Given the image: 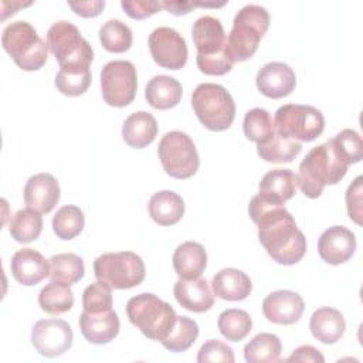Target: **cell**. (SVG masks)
I'll return each mask as SVG.
<instances>
[{
    "label": "cell",
    "mask_w": 363,
    "mask_h": 363,
    "mask_svg": "<svg viewBox=\"0 0 363 363\" xmlns=\"http://www.w3.org/2000/svg\"><path fill=\"white\" fill-rule=\"evenodd\" d=\"M251 220L258 225V240L268 255L281 265L299 262L306 252V238L284 206L267 204L254 196L248 206Z\"/></svg>",
    "instance_id": "obj_1"
},
{
    "label": "cell",
    "mask_w": 363,
    "mask_h": 363,
    "mask_svg": "<svg viewBox=\"0 0 363 363\" xmlns=\"http://www.w3.org/2000/svg\"><path fill=\"white\" fill-rule=\"evenodd\" d=\"M347 162L333 143V139L312 147L299 164L296 184L309 199H318L325 186L337 184L347 173Z\"/></svg>",
    "instance_id": "obj_2"
},
{
    "label": "cell",
    "mask_w": 363,
    "mask_h": 363,
    "mask_svg": "<svg viewBox=\"0 0 363 363\" xmlns=\"http://www.w3.org/2000/svg\"><path fill=\"white\" fill-rule=\"evenodd\" d=\"M193 43L197 50L196 62L206 75H224L231 71L234 62L225 52L227 37L221 21L213 16L196 20L191 28Z\"/></svg>",
    "instance_id": "obj_3"
},
{
    "label": "cell",
    "mask_w": 363,
    "mask_h": 363,
    "mask_svg": "<svg viewBox=\"0 0 363 363\" xmlns=\"http://www.w3.org/2000/svg\"><path fill=\"white\" fill-rule=\"evenodd\" d=\"M269 27V13L258 4L244 6L234 17L233 28L227 37L225 52L233 62L251 58Z\"/></svg>",
    "instance_id": "obj_4"
},
{
    "label": "cell",
    "mask_w": 363,
    "mask_h": 363,
    "mask_svg": "<svg viewBox=\"0 0 363 363\" xmlns=\"http://www.w3.org/2000/svg\"><path fill=\"white\" fill-rule=\"evenodd\" d=\"M126 315L147 339L156 342L169 335L177 318L170 303L149 292L132 296L126 303Z\"/></svg>",
    "instance_id": "obj_5"
},
{
    "label": "cell",
    "mask_w": 363,
    "mask_h": 363,
    "mask_svg": "<svg viewBox=\"0 0 363 363\" xmlns=\"http://www.w3.org/2000/svg\"><path fill=\"white\" fill-rule=\"evenodd\" d=\"M47 45L58 61L60 69H89L94 61L91 44L71 21L54 23L47 31Z\"/></svg>",
    "instance_id": "obj_6"
},
{
    "label": "cell",
    "mask_w": 363,
    "mask_h": 363,
    "mask_svg": "<svg viewBox=\"0 0 363 363\" xmlns=\"http://www.w3.org/2000/svg\"><path fill=\"white\" fill-rule=\"evenodd\" d=\"M1 45L14 64L24 71H37L47 62V41L27 21L7 24L1 34Z\"/></svg>",
    "instance_id": "obj_7"
},
{
    "label": "cell",
    "mask_w": 363,
    "mask_h": 363,
    "mask_svg": "<svg viewBox=\"0 0 363 363\" xmlns=\"http://www.w3.org/2000/svg\"><path fill=\"white\" fill-rule=\"evenodd\" d=\"M191 106L200 123L213 132L228 129L235 118V102L220 84L197 85L191 94Z\"/></svg>",
    "instance_id": "obj_8"
},
{
    "label": "cell",
    "mask_w": 363,
    "mask_h": 363,
    "mask_svg": "<svg viewBox=\"0 0 363 363\" xmlns=\"http://www.w3.org/2000/svg\"><path fill=\"white\" fill-rule=\"evenodd\" d=\"M94 272L98 281L112 289H129L145 279L146 268L143 259L132 251L106 252L95 258Z\"/></svg>",
    "instance_id": "obj_9"
},
{
    "label": "cell",
    "mask_w": 363,
    "mask_h": 363,
    "mask_svg": "<svg viewBox=\"0 0 363 363\" xmlns=\"http://www.w3.org/2000/svg\"><path fill=\"white\" fill-rule=\"evenodd\" d=\"M274 128L284 138L298 142H312L322 135L325 118L319 109L311 105L285 104L275 112Z\"/></svg>",
    "instance_id": "obj_10"
},
{
    "label": "cell",
    "mask_w": 363,
    "mask_h": 363,
    "mask_svg": "<svg viewBox=\"0 0 363 363\" xmlns=\"http://www.w3.org/2000/svg\"><path fill=\"white\" fill-rule=\"evenodd\" d=\"M157 155L163 170L174 179H189L199 170L200 157L191 138L180 130H172L162 136Z\"/></svg>",
    "instance_id": "obj_11"
},
{
    "label": "cell",
    "mask_w": 363,
    "mask_h": 363,
    "mask_svg": "<svg viewBox=\"0 0 363 363\" xmlns=\"http://www.w3.org/2000/svg\"><path fill=\"white\" fill-rule=\"evenodd\" d=\"M138 89L136 68L130 61L113 60L101 71V92L104 101L115 108L133 102Z\"/></svg>",
    "instance_id": "obj_12"
},
{
    "label": "cell",
    "mask_w": 363,
    "mask_h": 363,
    "mask_svg": "<svg viewBox=\"0 0 363 363\" xmlns=\"http://www.w3.org/2000/svg\"><path fill=\"white\" fill-rule=\"evenodd\" d=\"M149 50L153 61L172 71L183 68L187 62L189 50L179 31L170 27H157L149 35Z\"/></svg>",
    "instance_id": "obj_13"
},
{
    "label": "cell",
    "mask_w": 363,
    "mask_h": 363,
    "mask_svg": "<svg viewBox=\"0 0 363 363\" xmlns=\"http://www.w3.org/2000/svg\"><path fill=\"white\" fill-rule=\"evenodd\" d=\"M72 329L62 319H41L31 329V343L44 357H58L72 346Z\"/></svg>",
    "instance_id": "obj_14"
},
{
    "label": "cell",
    "mask_w": 363,
    "mask_h": 363,
    "mask_svg": "<svg viewBox=\"0 0 363 363\" xmlns=\"http://www.w3.org/2000/svg\"><path fill=\"white\" fill-rule=\"evenodd\" d=\"M356 251L354 234L343 225H332L325 230L318 240L319 257L330 264L340 265L349 261Z\"/></svg>",
    "instance_id": "obj_15"
},
{
    "label": "cell",
    "mask_w": 363,
    "mask_h": 363,
    "mask_svg": "<svg viewBox=\"0 0 363 363\" xmlns=\"http://www.w3.org/2000/svg\"><path fill=\"white\" fill-rule=\"evenodd\" d=\"M303 311L305 302L302 296L288 289L274 291L262 301L264 316L277 325H292L298 322Z\"/></svg>",
    "instance_id": "obj_16"
},
{
    "label": "cell",
    "mask_w": 363,
    "mask_h": 363,
    "mask_svg": "<svg viewBox=\"0 0 363 363\" xmlns=\"http://www.w3.org/2000/svg\"><path fill=\"white\" fill-rule=\"evenodd\" d=\"M255 82L262 95L267 98L279 99L289 95L295 89L296 75L288 64L272 61L259 68Z\"/></svg>",
    "instance_id": "obj_17"
},
{
    "label": "cell",
    "mask_w": 363,
    "mask_h": 363,
    "mask_svg": "<svg viewBox=\"0 0 363 363\" xmlns=\"http://www.w3.org/2000/svg\"><path fill=\"white\" fill-rule=\"evenodd\" d=\"M23 196L27 207L34 208L41 214H47L57 206L61 190L52 174L37 173L26 182Z\"/></svg>",
    "instance_id": "obj_18"
},
{
    "label": "cell",
    "mask_w": 363,
    "mask_h": 363,
    "mask_svg": "<svg viewBox=\"0 0 363 363\" xmlns=\"http://www.w3.org/2000/svg\"><path fill=\"white\" fill-rule=\"evenodd\" d=\"M10 269L18 284L33 286L50 277V259L33 248H21L13 254Z\"/></svg>",
    "instance_id": "obj_19"
},
{
    "label": "cell",
    "mask_w": 363,
    "mask_h": 363,
    "mask_svg": "<svg viewBox=\"0 0 363 363\" xmlns=\"http://www.w3.org/2000/svg\"><path fill=\"white\" fill-rule=\"evenodd\" d=\"M296 174L289 169H274L265 173L258 186V199L267 204L284 206L296 191Z\"/></svg>",
    "instance_id": "obj_20"
},
{
    "label": "cell",
    "mask_w": 363,
    "mask_h": 363,
    "mask_svg": "<svg viewBox=\"0 0 363 363\" xmlns=\"http://www.w3.org/2000/svg\"><path fill=\"white\" fill-rule=\"evenodd\" d=\"M119 318L113 309L91 313L82 311L79 315V330L85 340L92 345H106L119 333Z\"/></svg>",
    "instance_id": "obj_21"
},
{
    "label": "cell",
    "mask_w": 363,
    "mask_h": 363,
    "mask_svg": "<svg viewBox=\"0 0 363 363\" xmlns=\"http://www.w3.org/2000/svg\"><path fill=\"white\" fill-rule=\"evenodd\" d=\"M173 294L179 305L190 312L203 313L213 308L214 294L204 278L179 279L173 286Z\"/></svg>",
    "instance_id": "obj_22"
},
{
    "label": "cell",
    "mask_w": 363,
    "mask_h": 363,
    "mask_svg": "<svg viewBox=\"0 0 363 363\" xmlns=\"http://www.w3.org/2000/svg\"><path fill=\"white\" fill-rule=\"evenodd\" d=\"M173 268L180 279H196L207 267V252L200 242H182L173 254Z\"/></svg>",
    "instance_id": "obj_23"
},
{
    "label": "cell",
    "mask_w": 363,
    "mask_h": 363,
    "mask_svg": "<svg viewBox=\"0 0 363 363\" xmlns=\"http://www.w3.org/2000/svg\"><path fill=\"white\" fill-rule=\"evenodd\" d=\"M214 296L224 301H242L252 291L250 277L235 268H224L218 271L211 281Z\"/></svg>",
    "instance_id": "obj_24"
},
{
    "label": "cell",
    "mask_w": 363,
    "mask_h": 363,
    "mask_svg": "<svg viewBox=\"0 0 363 363\" xmlns=\"http://www.w3.org/2000/svg\"><path fill=\"white\" fill-rule=\"evenodd\" d=\"M312 336L323 345L336 343L345 333L346 323L343 315L330 306L316 309L309 320Z\"/></svg>",
    "instance_id": "obj_25"
},
{
    "label": "cell",
    "mask_w": 363,
    "mask_h": 363,
    "mask_svg": "<svg viewBox=\"0 0 363 363\" xmlns=\"http://www.w3.org/2000/svg\"><path fill=\"white\" fill-rule=\"evenodd\" d=\"M157 135V122L155 116L146 111L130 113L122 125V138L126 145L135 149L149 146Z\"/></svg>",
    "instance_id": "obj_26"
},
{
    "label": "cell",
    "mask_w": 363,
    "mask_h": 363,
    "mask_svg": "<svg viewBox=\"0 0 363 363\" xmlns=\"http://www.w3.org/2000/svg\"><path fill=\"white\" fill-rule=\"evenodd\" d=\"M183 95L182 84L169 75H155L146 85L145 98L155 109L174 108Z\"/></svg>",
    "instance_id": "obj_27"
},
{
    "label": "cell",
    "mask_w": 363,
    "mask_h": 363,
    "mask_svg": "<svg viewBox=\"0 0 363 363\" xmlns=\"http://www.w3.org/2000/svg\"><path fill=\"white\" fill-rule=\"evenodd\" d=\"M150 218L159 225H173L179 223L184 214V201L182 196L172 190L155 193L147 204Z\"/></svg>",
    "instance_id": "obj_28"
},
{
    "label": "cell",
    "mask_w": 363,
    "mask_h": 363,
    "mask_svg": "<svg viewBox=\"0 0 363 363\" xmlns=\"http://www.w3.org/2000/svg\"><path fill=\"white\" fill-rule=\"evenodd\" d=\"M281 352V339L274 333L262 332L244 346V359L248 363H272L279 360Z\"/></svg>",
    "instance_id": "obj_29"
},
{
    "label": "cell",
    "mask_w": 363,
    "mask_h": 363,
    "mask_svg": "<svg viewBox=\"0 0 363 363\" xmlns=\"http://www.w3.org/2000/svg\"><path fill=\"white\" fill-rule=\"evenodd\" d=\"M85 265L79 255L72 252L55 254L50 258V278L67 285H74L84 278Z\"/></svg>",
    "instance_id": "obj_30"
},
{
    "label": "cell",
    "mask_w": 363,
    "mask_h": 363,
    "mask_svg": "<svg viewBox=\"0 0 363 363\" xmlns=\"http://www.w3.org/2000/svg\"><path fill=\"white\" fill-rule=\"evenodd\" d=\"M301 142L284 138L277 132L267 142L257 145L259 157L269 163H289L301 153Z\"/></svg>",
    "instance_id": "obj_31"
},
{
    "label": "cell",
    "mask_w": 363,
    "mask_h": 363,
    "mask_svg": "<svg viewBox=\"0 0 363 363\" xmlns=\"http://www.w3.org/2000/svg\"><path fill=\"white\" fill-rule=\"evenodd\" d=\"M40 308L50 315H61L74 306V292L69 285L51 281L38 294Z\"/></svg>",
    "instance_id": "obj_32"
},
{
    "label": "cell",
    "mask_w": 363,
    "mask_h": 363,
    "mask_svg": "<svg viewBox=\"0 0 363 363\" xmlns=\"http://www.w3.org/2000/svg\"><path fill=\"white\" fill-rule=\"evenodd\" d=\"M10 235L21 244L31 242L37 240L43 231V217L34 208H21L18 210L10 221L9 225Z\"/></svg>",
    "instance_id": "obj_33"
},
{
    "label": "cell",
    "mask_w": 363,
    "mask_h": 363,
    "mask_svg": "<svg viewBox=\"0 0 363 363\" xmlns=\"http://www.w3.org/2000/svg\"><path fill=\"white\" fill-rule=\"evenodd\" d=\"M217 326L220 333L230 342H240L251 332L252 320L247 311L230 308L220 313Z\"/></svg>",
    "instance_id": "obj_34"
},
{
    "label": "cell",
    "mask_w": 363,
    "mask_h": 363,
    "mask_svg": "<svg viewBox=\"0 0 363 363\" xmlns=\"http://www.w3.org/2000/svg\"><path fill=\"white\" fill-rule=\"evenodd\" d=\"M99 41L109 52H125L130 48L133 41L132 30L118 18L108 20L99 28Z\"/></svg>",
    "instance_id": "obj_35"
},
{
    "label": "cell",
    "mask_w": 363,
    "mask_h": 363,
    "mask_svg": "<svg viewBox=\"0 0 363 363\" xmlns=\"http://www.w3.org/2000/svg\"><path fill=\"white\" fill-rule=\"evenodd\" d=\"M199 336V325L187 316H177L169 335L160 342L164 349L179 353L187 350Z\"/></svg>",
    "instance_id": "obj_36"
},
{
    "label": "cell",
    "mask_w": 363,
    "mask_h": 363,
    "mask_svg": "<svg viewBox=\"0 0 363 363\" xmlns=\"http://www.w3.org/2000/svg\"><path fill=\"white\" fill-rule=\"evenodd\" d=\"M242 130L245 138L257 145L267 142L275 133L271 113L264 108L250 109L244 116Z\"/></svg>",
    "instance_id": "obj_37"
},
{
    "label": "cell",
    "mask_w": 363,
    "mask_h": 363,
    "mask_svg": "<svg viewBox=\"0 0 363 363\" xmlns=\"http://www.w3.org/2000/svg\"><path fill=\"white\" fill-rule=\"evenodd\" d=\"M85 224L84 213L77 206H62L52 217V231L61 240H72L81 234Z\"/></svg>",
    "instance_id": "obj_38"
},
{
    "label": "cell",
    "mask_w": 363,
    "mask_h": 363,
    "mask_svg": "<svg viewBox=\"0 0 363 363\" xmlns=\"http://www.w3.org/2000/svg\"><path fill=\"white\" fill-rule=\"evenodd\" d=\"M92 81L89 69H60L55 75L57 89L67 96H79L86 92Z\"/></svg>",
    "instance_id": "obj_39"
},
{
    "label": "cell",
    "mask_w": 363,
    "mask_h": 363,
    "mask_svg": "<svg viewBox=\"0 0 363 363\" xmlns=\"http://www.w3.org/2000/svg\"><path fill=\"white\" fill-rule=\"evenodd\" d=\"M111 286L105 282L96 281L88 285L82 292V309L85 312L98 313L112 309V292Z\"/></svg>",
    "instance_id": "obj_40"
},
{
    "label": "cell",
    "mask_w": 363,
    "mask_h": 363,
    "mask_svg": "<svg viewBox=\"0 0 363 363\" xmlns=\"http://www.w3.org/2000/svg\"><path fill=\"white\" fill-rule=\"evenodd\" d=\"M333 143L345 157L347 164L359 163L363 157V142L360 135L353 129H343L335 138Z\"/></svg>",
    "instance_id": "obj_41"
},
{
    "label": "cell",
    "mask_w": 363,
    "mask_h": 363,
    "mask_svg": "<svg viewBox=\"0 0 363 363\" xmlns=\"http://www.w3.org/2000/svg\"><path fill=\"white\" fill-rule=\"evenodd\" d=\"M234 352L231 346L227 343L218 340V339H210L200 347L197 353V362L199 363H207V362H225V363H234Z\"/></svg>",
    "instance_id": "obj_42"
},
{
    "label": "cell",
    "mask_w": 363,
    "mask_h": 363,
    "mask_svg": "<svg viewBox=\"0 0 363 363\" xmlns=\"http://www.w3.org/2000/svg\"><path fill=\"white\" fill-rule=\"evenodd\" d=\"M362 176H357L346 191V207L350 220L362 224Z\"/></svg>",
    "instance_id": "obj_43"
},
{
    "label": "cell",
    "mask_w": 363,
    "mask_h": 363,
    "mask_svg": "<svg viewBox=\"0 0 363 363\" xmlns=\"http://www.w3.org/2000/svg\"><path fill=\"white\" fill-rule=\"evenodd\" d=\"M122 9L125 10V13L135 20H143L147 18L153 14H156L162 7L159 1L155 0H145V1H129V0H123L121 1Z\"/></svg>",
    "instance_id": "obj_44"
},
{
    "label": "cell",
    "mask_w": 363,
    "mask_h": 363,
    "mask_svg": "<svg viewBox=\"0 0 363 363\" xmlns=\"http://www.w3.org/2000/svg\"><path fill=\"white\" fill-rule=\"evenodd\" d=\"M68 6L72 9V11L84 18L96 17L102 13L105 7L104 0H89V1H68Z\"/></svg>",
    "instance_id": "obj_45"
},
{
    "label": "cell",
    "mask_w": 363,
    "mask_h": 363,
    "mask_svg": "<svg viewBox=\"0 0 363 363\" xmlns=\"http://www.w3.org/2000/svg\"><path fill=\"white\" fill-rule=\"evenodd\" d=\"M286 362H313V363H323V354L311 345H302L296 347L292 354L286 359Z\"/></svg>",
    "instance_id": "obj_46"
},
{
    "label": "cell",
    "mask_w": 363,
    "mask_h": 363,
    "mask_svg": "<svg viewBox=\"0 0 363 363\" xmlns=\"http://www.w3.org/2000/svg\"><path fill=\"white\" fill-rule=\"evenodd\" d=\"M162 9H166L169 13L174 16L187 14L193 7L199 6V3H189V1H159Z\"/></svg>",
    "instance_id": "obj_47"
}]
</instances>
